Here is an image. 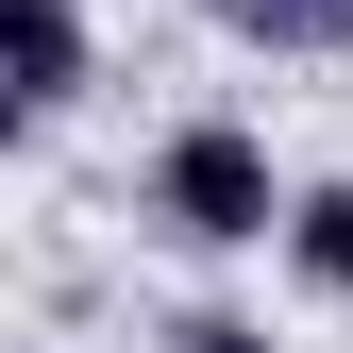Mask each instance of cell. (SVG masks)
I'll list each match as a JSON object with an SVG mask.
<instances>
[{
    "label": "cell",
    "instance_id": "6da1fadb",
    "mask_svg": "<svg viewBox=\"0 0 353 353\" xmlns=\"http://www.w3.org/2000/svg\"><path fill=\"white\" fill-rule=\"evenodd\" d=\"M152 219L185 252H270V219H286V168L252 118H168L152 135Z\"/></svg>",
    "mask_w": 353,
    "mask_h": 353
},
{
    "label": "cell",
    "instance_id": "7a4b0ae2",
    "mask_svg": "<svg viewBox=\"0 0 353 353\" xmlns=\"http://www.w3.org/2000/svg\"><path fill=\"white\" fill-rule=\"evenodd\" d=\"M0 84H17L34 118H68L84 84H101V34H84V0H0Z\"/></svg>",
    "mask_w": 353,
    "mask_h": 353
},
{
    "label": "cell",
    "instance_id": "3957f363",
    "mask_svg": "<svg viewBox=\"0 0 353 353\" xmlns=\"http://www.w3.org/2000/svg\"><path fill=\"white\" fill-rule=\"evenodd\" d=\"M270 252H286V270L320 286V303H353V185H286V219H270Z\"/></svg>",
    "mask_w": 353,
    "mask_h": 353
},
{
    "label": "cell",
    "instance_id": "277c9868",
    "mask_svg": "<svg viewBox=\"0 0 353 353\" xmlns=\"http://www.w3.org/2000/svg\"><path fill=\"white\" fill-rule=\"evenodd\" d=\"M236 51H353V0H202Z\"/></svg>",
    "mask_w": 353,
    "mask_h": 353
},
{
    "label": "cell",
    "instance_id": "5b68a950",
    "mask_svg": "<svg viewBox=\"0 0 353 353\" xmlns=\"http://www.w3.org/2000/svg\"><path fill=\"white\" fill-rule=\"evenodd\" d=\"M168 353H270V320H236V303H185V320H168Z\"/></svg>",
    "mask_w": 353,
    "mask_h": 353
},
{
    "label": "cell",
    "instance_id": "8992f818",
    "mask_svg": "<svg viewBox=\"0 0 353 353\" xmlns=\"http://www.w3.org/2000/svg\"><path fill=\"white\" fill-rule=\"evenodd\" d=\"M17 152H34V101H17V84H0V168H17Z\"/></svg>",
    "mask_w": 353,
    "mask_h": 353
}]
</instances>
